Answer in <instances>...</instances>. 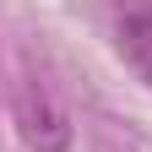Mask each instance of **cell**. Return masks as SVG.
<instances>
[{
  "label": "cell",
  "instance_id": "1",
  "mask_svg": "<svg viewBox=\"0 0 152 152\" xmlns=\"http://www.w3.org/2000/svg\"><path fill=\"white\" fill-rule=\"evenodd\" d=\"M16 125H22V141L33 152H60L71 141V120H65V109L49 98L44 87H27L22 98H16Z\"/></svg>",
  "mask_w": 152,
  "mask_h": 152
},
{
  "label": "cell",
  "instance_id": "2",
  "mask_svg": "<svg viewBox=\"0 0 152 152\" xmlns=\"http://www.w3.org/2000/svg\"><path fill=\"white\" fill-rule=\"evenodd\" d=\"M120 54L136 65V76L152 87V11H130V16H120Z\"/></svg>",
  "mask_w": 152,
  "mask_h": 152
}]
</instances>
